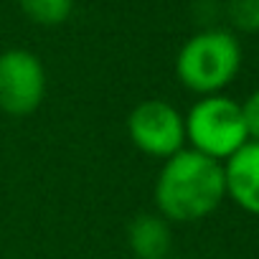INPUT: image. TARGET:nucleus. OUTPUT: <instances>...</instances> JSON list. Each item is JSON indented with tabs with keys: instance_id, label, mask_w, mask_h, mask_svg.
Segmentation results:
<instances>
[{
	"instance_id": "nucleus-1",
	"label": "nucleus",
	"mask_w": 259,
	"mask_h": 259,
	"mask_svg": "<svg viewBox=\"0 0 259 259\" xmlns=\"http://www.w3.org/2000/svg\"><path fill=\"white\" fill-rule=\"evenodd\" d=\"M158 213L170 224H193L211 216L226 198L224 165L191 148L163 160L155 178Z\"/></svg>"
},
{
	"instance_id": "nucleus-2",
	"label": "nucleus",
	"mask_w": 259,
	"mask_h": 259,
	"mask_svg": "<svg viewBox=\"0 0 259 259\" xmlns=\"http://www.w3.org/2000/svg\"><path fill=\"white\" fill-rule=\"evenodd\" d=\"M241 69V46L234 33L221 28H208L191 36L176 56L178 81L198 94H221Z\"/></svg>"
},
{
	"instance_id": "nucleus-3",
	"label": "nucleus",
	"mask_w": 259,
	"mask_h": 259,
	"mask_svg": "<svg viewBox=\"0 0 259 259\" xmlns=\"http://www.w3.org/2000/svg\"><path fill=\"white\" fill-rule=\"evenodd\" d=\"M249 143L241 107L226 94L201 97L186 114V145L211 160H229Z\"/></svg>"
},
{
	"instance_id": "nucleus-4",
	"label": "nucleus",
	"mask_w": 259,
	"mask_h": 259,
	"mask_svg": "<svg viewBox=\"0 0 259 259\" xmlns=\"http://www.w3.org/2000/svg\"><path fill=\"white\" fill-rule=\"evenodd\" d=\"M127 138L143 155L168 160L186 148V114L165 99H145L127 114Z\"/></svg>"
},
{
	"instance_id": "nucleus-5",
	"label": "nucleus",
	"mask_w": 259,
	"mask_h": 259,
	"mask_svg": "<svg viewBox=\"0 0 259 259\" xmlns=\"http://www.w3.org/2000/svg\"><path fill=\"white\" fill-rule=\"evenodd\" d=\"M46 97V69L28 49L0 54V109L11 117H26Z\"/></svg>"
},
{
	"instance_id": "nucleus-6",
	"label": "nucleus",
	"mask_w": 259,
	"mask_h": 259,
	"mask_svg": "<svg viewBox=\"0 0 259 259\" xmlns=\"http://www.w3.org/2000/svg\"><path fill=\"white\" fill-rule=\"evenodd\" d=\"M224 165L226 198H231L241 211L259 216V143H246Z\"/></svg>"
},
{
	"instance_id": "nucleus-7",
	"label": "nucleus",
	"mask_w": 259,
	"mask_h": 259,
	"mask_svg": "<svg viewBox=\"0 0 259 259\" xmlns=\"http://www.w3.org/2000/svg\"><path fill=\"white\" fill-rule=\"evenodd\" d=\"M127 246L135 259H165V256H170V246H173L170 221H165L158 211L135 216L127 226Z\"/></svg>"
},
{
	"instance_id": "nucleus-8",
	"label": "nucleus",
	"mask_w": 259,
	"mask_h": 259,
	"mask_svg": "<svg viewBox=\"0 0 259 259\" xmlns=\"http://www.w3.org/2000/svg\"><path fill=\"white\" fill-rule=\"evenodd\" d=\"M18 6L38 26H61L74 11V0H18Z\"/></svg>"
},
{
	"instance_id": "nucleus-9",
	"label": "nucleus",
	"mask_w": 259,
	"mask_h": 259,
	"mask_svg": "<svg viewBox=\"0 0 259 259\" xmlns=\"http://www.w3.org/2000/svg\"><path fill=\"white\" fill-rule=\"evenodd\" d=\"M229 18L244 33H259V0H229Z\"/></svg>"
},
{
	"instance_id": "nucleus-10",
	"label": "nucleus",
	"mask_w": 259,
	"mask_h": 259,
	"mask_svg": "<svg viewBox=\"0 0 259 259\" xmlns=\"http://www.w3.org/2000/svg\"><path fill=\"white\" fill-rule=\"evenodd\" d=\"M239 107H241V117L246 127V138L251 143H259V89L251 92L244 102H239Z\"/></svg>"
},
{
	"instance_id": "nucleus-11",
	"label": "nucleus",
	"mask_w": 259,
	"mask_h": 259,
	"mask_svg": "<svg viewBox=\"0 0 259 259\" xmlns=\"http://www.w3.org/2000/svg\"><path fill=\"white\" fill-rule=\"evenodd\" d=\"M165 259H178V256H165Z\"/></svg>"
}]
</instances>
